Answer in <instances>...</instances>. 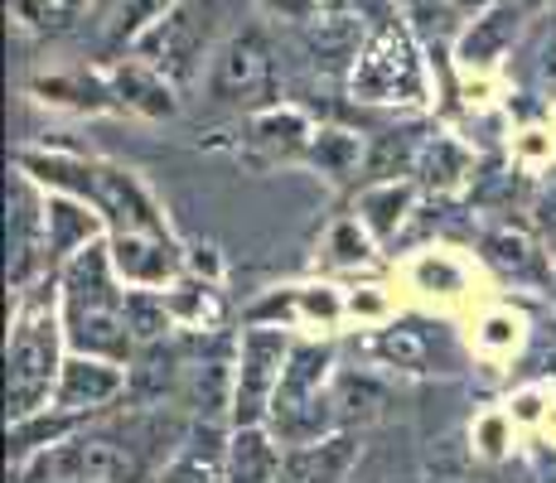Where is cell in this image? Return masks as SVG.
<instances>
[{
	"label": "cell",
	"instance_id": "obj_1",
	"mask_svg": "<svg viewBox=\"0 0 556 483\" xmlns=\"http://www.w3.org/2000/svg\"><path fill=\"white\" fill-rule=\"evenodd\" d=\"M116 266L112 246L92 242L83 246L73 262L59 271V315H63V339L83 358H106V363H131L136 334L126 325V290H116Z\"/></svg>",
	"mask_w": 556,
	"mask_h": 483
},
{
	"label": "cell",
	"instance_id": "obj_2",
	"mask_svg": "<svg viewBox=\"0 0 556 483\" xmlns=\"http://www.w3.org/2000/svg\"><path fill=\"white\" fill-rule=\"evenodd\" d=\"M63 315H53V295H35L20 315L15 334H10L5 353V396H10V421H25V416L45 411L53 386L63 378Z\"/></svg>",
	"mask_w": 556,
	"mask_h": 483
},
{
	"label": "cell",
	"instance_id": "obj_3",
	"mask_svg": "<svg viewBox=\"0 0 556 483\" xmlns=\"http://www.w3.org/2000/svg\"><path fill=\"white\" fill-rule=\"evenodd\" d=\"M223 25V0H179L155 29H146L136 39V59L151 63L155 73H165L179 92L199 78L203 59H208L213 39H218Z\"/></svg>",
	"mask_w": 556,
	"mask_h": 483
},
{
	"label": "cell",
	"instance_id": "obj_4",
	"mask_svg": "<svg viewBox=\"0 0 556 483\" xmlns=\"http://www.w3.org/2000/svg\"><path fill=\"white\" fill-rule=\"evenodd\" d=\"M208 97L232 112H266L281 106V68H276V49L266 39V29H238L223 39V49L213 53L208 68Z\"/></svg>",
	"mask_w": 556,
	"mask_h": 483
},
{
	"label": "cell",
	"instance_id": "obj_5",
	"mask_svg": "<svg viewBox=\"0 0 556 483\" xmlns=\"http://www.w3.org/2000/svg\"><path fill=\"white\" fill-rule=\"evenodd\" d=\"M349 92H354L358 102H421L426 78H421L416 39L406 35L402 25L372 29L358 63L349 68Z\"/></svg>",
	"mask_w": 556,
	"mask_h": 483
},
{
	"label": "cell",
	"instance_id": "obj_6",
	"mask_svg": "<svg viewBox=\"0 0 556 483\" xmlns=\"http://www.w3.org/2000/svg\"><path fill=\"white\" fill-rule=\"evenodd\" d=\"M45 469L59 483H146L151 459L116 431H83L45 455Z\"/></svg>",
	"mask_w": 556,
	"mask_h": 483
},
{
	"label": "cell",
	"instance_id": "obj_7",
	"mask_svg": "<svg viewBox=\"0 0 556 483\" xmlns=\"http://www.w3.org/2000/svg\"><path fill=\"white\" fill-rule=\"evenodd\" d=\"M291 348L295 343L286 339V329H248V334H242V343H238V392H232V421L238 425H266Z\"/></svg>",
	"mask_w": 556,
	"mask_h": 483
},
{
	"label": "cell",
	"instance_id": "obj_8",
	"mask_svg": "<svg viewBox=\"0 0 556 483\" xmlns=\"http://www.w3.org/2000/svg\"><path fill=\"white\" fill-rule=\"evenodd\" d=\"M112 266L126 285H169L185 271V256L169 232H112Z\"/></svg>",
	"mask_w": 556,
	"mask_h": 483
},
{
	"label": "cell",
	"instance_id": "obj_9",
	"mask_svg": "<svg viewBox=\"0 0 556 483\" xmlns=\"http://www.w3.org/2000/svg\"><path fill=\"white\" fill-rule=\"evenodd\" d=\"M102 73H106V88H112V102L122 112H141V116H155V122L179 112V88L165 73H155L151 63H141L136 53L112 59Z\"/></svg>",
	"mask_w": 556,
	"mask_h": 483
},
{
	"label": "cell",
	"instance_id": "obj_10",
	"mask_svg": "<svg viewBox=\"0 0 556 483\" xmlns=\"http://www.w3.org/2000/svg\"><path fill=\"white\" fill-rule=\"evenodd\" d=\"M126 392V372L122 363H106V358H83L73 353L63 363V378L53 386V406L68 416H83V411H98V406L116 402Z\"/></svg>",
	"mask_w": 556,
	"mask_h": 483
},
{
	"label": "cell",
	"instance_id": "obj_11",
	"mask_svg": "<svg viewBox=\"0 0 556 483\" xmlns=\"http://www.w3.org/2000/svg\"><path fill=\"white\" fill-rule=\"evenodd\" d=\"M329 368H334V348H329V343H295L291 358H286V372H281V386H276V402H271L266 425L325 402Z\"/></svg>",
	"mask_w": 556,
	"mask_h": 483
},
{
	"label": "cell",
	"instance_id": "obj_12",
	"mask_svg": "<svg viewBox=\"0 0 556 483\" xmlns=\"http://www.w3.org/2000/svg\"><path fill=\"white\" fill-rule=\"evenodd\" d=\"M358 465V440L349 431H334L315 445H291L281 459L276 483H344L349 469Z\"/></svg>",
	"mask_w": 556,
	"mask_h": 483
},
{
	"label": "cell",
	"instance_id": "obj_13",
	"mask_svg": "<svg viewBox=\"0 0 556 483\" xmlns=\"http://www.w3.org/2000/svg\"><path fill=\"white\" fill-rule=\"evenodd\" d=\"M126 368H131V372H126V392H131V402L155 406V402H165L169 392H185L189 358L169 339H160V343H146V348L126 363Z\"/></svg>",
	"mask_w": 556,
	"mask_h": 483
},
{
	"label": "cell",
	"instance_id": "obj_14",
	"mask_svg": "<svg viewBox=\"0 0 556 483\" xmlns=\"http://www.w3.org/2000/svg\"><path fill=\"white\" fill-rule=\"evenodd\" d=\"M102 213H88L83 199H68V193H49L45 199V238H49V262H73L83 246L98 242L102 232Z\"/></svg>",
	"mask_w": 556,
	"mask_h": 483
},
{
	"label": "cell",
	"instance_id": "obj_15",
	"mask_svg": "<svg viewBox=\"0 0 556 483\" xmlns=\"http://www.w3.org/2000/svg\"><path fill=\"white\" fill-rule=\"evenodd\" d=\"M286 449L266 425H238L223 449V479L228 483H276L281 479Z\"/></svg>",
	"mask_w": 556,
	"mask_h": 483
},
{
	"label": "cell",
	"instance_id": "obj_16",
	"mask_svg": "<svg viewBox=\"0 0 556 483\" xmlns=\"http://www.w3.org/2000/svg\"><path fill=\"white\" fill-rule=\"evenodd\" d=\"M484 262L494 266L498 276H508L513 285H552V266L547 252H538V242L522 238L513 228H498L484 238Z\"/></svg>",
	"mask_w": 556,
	"mask_h": 483
},
{
	"label": "cell",
	"instance_id": "obj_17",
	"mask_svg": "<svg viewBox=\"0 0 556 483\" xmlns=\"http://www.w3.org/2000/svg\"><path fill=\"white\" fill-rule=\"evenodd\" d=\"M522 0H498V5L479 10V20L465 29L459 39V59L465 63H494L498 53L508 49V39L518 35V20H522Z\"/></svg>",
	"mask_w": 556,
	"mask_h": 483
},
{
	"label": "cell",
	"instance_id": "obj_18",
	"mask_svg": "<svg viewBox=\"0 0 556 483\" xmlns=\"http://www.w3.org/2000/svg\"><path fill=\"white\" fill-rule=\"evenodd\" d=\"M29 92L49 106H73V112H106L112 102V88H106V73H49V78H35Z\"/></svg>",
	"mask_w": 556,
	"mask_h": 483
},
{
	"label": "cell",
	"instance_id": "obj_19",
	"mask_svg": "<svg viewBox=\"0 0 556 483\" xmlns=\"http://www.w3.org/2000/svg\"><path fill=\"white\" fill-rule=\"evenodd\" d=\"M175 5L179 0H116L112 20H106V29H102V53L106 59H126V53L136 49V39H141L146 29H155Z\"/></svg>",
	"mask_w": 556,
	"mask_h": 483
},
{
	"label": "cell",
	"instance_id": "obj_20",
	"mask_svg": "<svg viewBox=\"0 0 556 483\" xmlns=\"http://www.w3.org/2000/svg\"><path fill=\"white\" fill-rule=\"evenodd\" d=\"M252 141L266 145L281 160H295V155H309L315 131H309V122L295 112V106H266V112L252 116Z\"/></svg>",
	"mask_w": 556,
	"mask_h": 483
},
{
	"label": "cell",
	"instance_id": "obj_21",
	"mask_svg": "<svg viewBox=\"0 0 556 483\" xmlns=\"http://www.w3.org/2000/svg\"><path fill=\"white\" fill-rule=\"evenodd\" d=\"M73 425H78V416H68V411H59V406H45V411H35V416H25V421H15L10 425V459H15L20 469L29 465V455H39V449H59L63 440H73Z\"/></svg>",
	"mask_w": 556,
	"mask_h": 483
},
{
	"label": "cell",
	"instance_id": "obj_22",
	"mask_svg": "<svg viewBox=\"0 0 556 483\" xmlns=\"http://www.w3.org/2000/svg\"><path fill=\"white\" fill-rule=\"evenodd\" d=\"M213 440H218L213 425H203V431L189 435V445H179V455L160 469V483H228L223 479V459H218V449H213Z\"/></svg>",
	"mask_w": 556,
	"mask_h": 483
},
{
	"label": "cell",
	"instance_id": "obj_23",
	"mask_svg": "<svg viewBox=\"0 0 556 483\" xmlns=\"http://www.w3.org/2000/svg\"><path fill=\"white\" fill-rule=\"evenodd\" d=\"M412 199H416V189L406 185V179H382V185H372V189L358 199L363 228H368L372 238H392V232L402 228V218H406V208H412Z\"/></svg>",
	"mask_w": 556,
	"mask_h": 483
},
{
	"label": "cell",
	"instance_id": "obj_24",
	"mask_svg": "<svg viewBox=\"0 0 556 483\" xmlns=\"http://www.w3.org/2000/svg\"><path fill=\"white\" fill-rule=\"evenodd\" d=\"M126 325L136 334V348L146 343H160L169 339V325H175V305L155 290H126Z\"/></svg>",
	"mask_w": 556,
	"mask_h": 483
},
{
	"label": "cell",
	"instance_id": "obj_25",
	"mask_svg": "<svg viewBox=\"0 0 556 483\" xmlns=\"http://www.w3.org/2000/svg\"><path fill=\"white\" fill-rule=\"evenodd\" d=\"M309 160L325 169L329 179H349L354 169L363 165V136H349V131H315L309 141Z\"/></svg>",
	"mask_w": 556,
	"mask_h": 483
},
{
	"label": "cell",
	"instance_id": "obj_26",
	"mask_svg": "<svg viewBox=\"0 0 556 483\" xmlns=\"http://www.w3.org/2000/svg\"><path fill=\"white\" fill-rule=\"evenodd\" d=\"M372 353L397 363V368L426 372V363H431V339H426L416 325H402V329H388L382 339H372Z\"/></svg>",
	"mask_w": 556,
	"mask_h": 483
},
{
	"label": "cell",
	"instance_id": "obj_27",
	"mask_svg": "<svg viewBox=\"0 0 556 483\" xmlns=\"http://www.w3.org/2000/svg\"><path fill=\"white\" fill-rule=\"evenodd\" d=\"M10 15L29 35H63L73 10H68V0H10Z\"/></svg>",
	"mask_w": 556,
	"mask_h": 483
},
{
	"label": "cell",
	"instance_id": "obj_28",
	"mask_svg": "<svg viewBox=\"0 0 556 483\" xmlns=\"http://www.w3.org/2000/svg\"><path fill=\"white\" fill-rule=\"evenodd\" d=\"M469 169V155L459 150L455 141H431L421 150V175H426V185H435V189H451L459 175Z\"/></svg>",
	"mask_w": 556,
	"mask_h": 483
},
{
	"label": "cell",
	"instance_id": "obj_29",
	"mask_svg": "<svg viewBox=\"0 0 556 483\" xmlns=\"http://www.w3.org/2000/svg\"><path fill=\"white\" fill-rule=\"evenodd\" d=\"M451 10H455V0H402V15L412 20V29L421 39H441Z\"/></svg>",
	"mask_w": 556,
	"mask_h": 483
},
{
	"label": "cell",
	"instance_id": "obj_30",
	"mask_svg": "<svg viewBox=\"0 0 556 483\" xmlns=\"http://www.w3.org/2000/svg\"><path fill=\"white\" fill-rule=\"evenodd\" d=\"M271 20H291V25H315L325 15V0H262Z\"/></svg>",
	"mask_w": 556,
	"mask_h": 483
},
{
	"label": "cell",
	"instance_id": "obj_31",
	"mask_svg": "<svg viewBox=\"0 0 556 483\" xmlns=\"http://www.w3.org/2000/svg\"><path fill=\"white\" fill-rule=\"evenodd\" d=\"M334 256H339V262H368V238H363L354 223L334 228Z\"/></svg>",
	"mask_w": 556,
	"mask_h": 483
},
{
	"label": "cell",
	"instance_id": "obj_32",
	"mask_svg": "<svg viewBox=\"0 0 556 483\" xmlns=\"http://www.w3.org/2000/svg\"><path fill=\"white\" fill-rule=\"evenodd\" d=\"M542 73H547V78H556V25H552L547 45H542Z\"/></svg>",
	"mask_w": 556,
	"mask_h": 483
},
{
	"label": "cell",
	"instance_id": "obj_33",
	"mask_svg": "<svg viewBox=\"0 0 556 483\" xmlns=\"http://www.w3.org/2000/svg\"><path fill=\"white\" fill-rule=\"evenodd\" d=\"M489 5H498V0H455V10H489Z\"/></svg>",
	"mask_w": 556,
	"mask_h": 483
},
{
	"label": "cell",
	"instance_id": "obj_34",
	"mask_svg": "<svg viewBox=\"0 0 556 483\" xmlns=\"http://www.w3.org/2000/svg\"><path fill=\"white\" fill-rule=\"evenodd\" d=\"M469 483H513V479H508V474H475Z\"/></svg>",
	"mask_w": 556,
	"mask_h": 483
},
{
	"label": "cell",
	"instance_id": "obj_35",
	"mask_svg": "<svg viewBox=\"0 0 556 483\" xmlns=\"http://www.w3.org/2000/svg\"><path fill=\"white\" fill-rule=\"evenodd\" d=\"M92 5H98V0H68V10H73V15H83V10H92Z\"/></svg>",
	"mask_w": 556,
	"mask_h": 483
},
{
	"label": "cell",
	"instance_id": "obj_36",
	"mask_svg": "<svg viewBox=\"0 0 556 483\" xmlns=\"http://www.w3.org/2000/svg\"><path fill=\"white\" fill-rule=\"evenodd\" d=\"M358 483H388V479H382V474H368V479H358Z\"/></svg>",
	"mask_w": 556,
	"mask_h": 483
},
{
	"label": "cell",
	"instance_id": "obj_37",
	"mask_svg": "<svg viewBox=\"0 0 556 483\" xmlns=\"http://www.w3.org/2000/svg\"><path fill=\"white\" fill-rule=\"evenodd\" d=\"M256 5H262V0H256Z\"/></svg>",
	"mask_w": 556,
	"mask_h": 483
}]
</instances>
